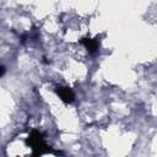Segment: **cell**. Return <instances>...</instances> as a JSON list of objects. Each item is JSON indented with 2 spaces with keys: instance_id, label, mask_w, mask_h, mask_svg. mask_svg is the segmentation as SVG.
Returning <instances> with one entry per match:
<instances>
[{
  "instance_id": "1",
  "label": "cell",
  "mask_w": 157,
  "mask_h": 157,
  "mask_svg": "<svg viewBox=\"0 0 157 157\" xmlns=\"http://www.w3.org/2000/svg\"><path fill=\"white\" fill-rule=\"evenodd\" d=\"M26 145L32 148L34 156H39V155H43V153L52 151L49 148V146L45 144L43 134L37 129L31 130V132L28 134V136L26 139Z\"/></svg>"
},
{
  "instance_id": "2",
  "label": "cell",
  "mask_w": 157,
  "mask_h": 157,
  "mask_svg": "<svg viewBox=\"0 0 157 157\" xmlns=\"http://www.w3.org/2000/svg\"><path fill=\"white\" fill-rule=\"evenodd\" d=\"M55 92L56 94L59 96V98L65 102V103H72L75 101V94L72 92L71 88L69 87H65V86H56L55 88Z\"/></svg>"
},
{
  "instance_id": "3",
  "label": "cell",
  "mask_w": 157,
  "mask_h": 157,
  "mask_svg": "<svg viewBox=\"0 0 157 157\" xmlns=\"http://www.w3.org/2000/svg\"><path fill=\"white\" fill-rule=\"evenodd\" d=\"M81 44L85 45V48L90 52V53H96L99 48V40L97 38H82L81 39Z\"/></svg>"
},
{
  "instance_id": "4",
  "label": "cell",
  "mask_w": 157,
  "mask_h": 157,
  "mask_svg": "<svg viewBox=\"0 0 157 157\" xmlns=\"http://www.w3.org/2000/svg\"><path fill=\"white\" fill-rule=\"evenodd\" d=\"M4 74H5V66H1V74H0V75L2 76Z\"/></svg>"
}]
</instances>
